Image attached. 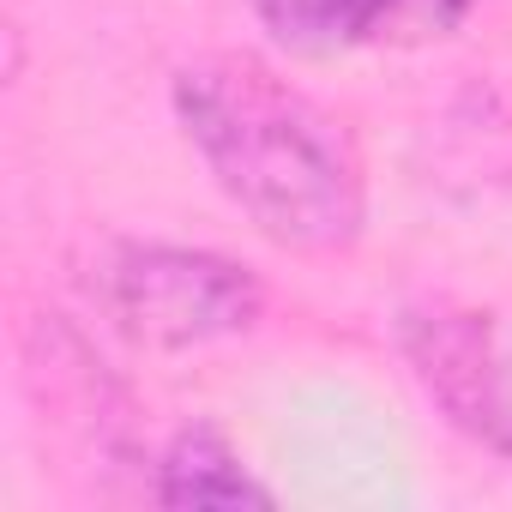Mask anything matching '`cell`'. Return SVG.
Segmentation results:
<instances>
[{"mask_svg":"<svg viewBox=\"0 0 512 512\" xmlns=\"http://www.w3.org/2000/svg\"><path fill=\"white\" fill-rule=\"evenodd\" d=\"M169 103L217 193L266 241L344 253L368 229V169L350 127L260 55L187 61Z\"/></svg>","mask_w":512,"mask_h":512,"instance_id":"1","label":"cell"},{"mask_svg":"<svg viewBox=\"0 0 512 512\" xmlns=\"http://www.w3.org/2000/svg\"><path fill=\"white\" fill-rule=\"evenodd\" d=\"M109 320L145 350H199L266 320V284L205 247L121 241L97 272Z\"/></svg>","mask_w":512,"mask_h":512,"instance_id":"2","label":"cell"},{"mask_svg":"<svg viewBox=\"0 0 512 512\" xmlns=\"http://www.w3.org/2000/svg\"><path fill=\"white\" fill-rule=\"evenodd\" d=\"M398 350L458 434L512 458V314L410 308L398 320Z\"/></svg>","mask_w":512,"mask_h":512,"instance_id":"3","label":"cell"},{"mask_svg":"<svg viewBox=\"0 0 512 512\" xmlns=\"http://www.w3.org/2000/svg\"><path fill=\"white\" fill-rule=\"evenodd\" d=\"M470 7L476 0H253V19L296 55H350L440 43Z\"/></svg>","mask_w":512,"mask_h":512,"instance_id":"4","label":"cell"},{"mask_svg":"<svg viewBox=\"0 0 512 512\" xmlns=\"http://www.w3.org/2000/svg\"><path fill=\"white\" fill-rule=\"evenodd\" d=\"M163 506H272L278 494L247 470V458L235 452V440L211 422L181 428L163 458H157V488Z\"/></svg>","mask_w":512,"mask_h":512,"instance_id":"5","label":"cell"}]
</instances>
